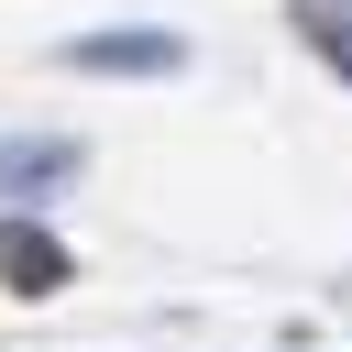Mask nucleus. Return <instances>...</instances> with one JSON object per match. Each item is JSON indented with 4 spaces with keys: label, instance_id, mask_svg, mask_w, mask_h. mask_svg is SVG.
<instances>
[{
    "label": "nucleus",
    "instance_id": "obj_1",
    "mask_svg": "<svg viewBox=\"0 0 352 352\" xmlns=\"http://www.w3.org/2000/svg\"><path fill=\"white\" fill-rule=\"evenodd\" d=\"M66 55H77V66H99V77H176V66H187V44H176V33H77Z\"/></svg>",
    "mask_w": 352,
    "mask_h": 352
},
{
    "label": "nucleus",
    "instance_id": "obj_2",
    "mask_svg": "<svg viewBox=\"0 0 352 352\" xmlns=\"http://www.w3.org/2000/svg\"><path fill=\"white\" fill-rule=\"evenodd\" d=\"M66 176H77L66 143H44V132H33V143H0V187H11V198H55Z\"/></svg>",
    "mask_w": 352,
    "mask_h": 352
},
{
    "label": "nucleus",
    "instance_id": "obj_3",
    "mask_svg": "<svg viewBox=\"0 0 352 352\" xmlns=\"http://www.w3.org/2000/svg\"><path fill=\"white\" fill-rule=\"evenodd\" d=\"M0 275L11 286H66V253H55V231H33V220H0Z\"/></svg>",
    "mask_w": 352,
    "mask_h": 352
}]
</instances>
